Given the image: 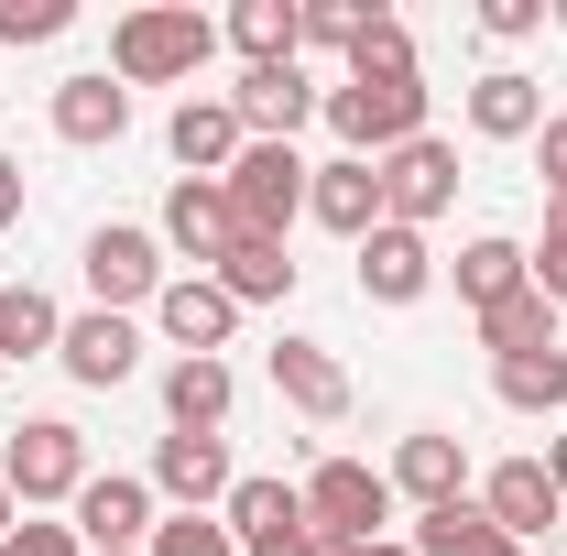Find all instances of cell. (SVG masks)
<instances>
[{
  "mask_svg": "<svg viewBox=\"0 0 567 556\" xmlns=\"http://www.w3.org/2000/svg\"><path fill=\"white\" fill-rule=\"evenodd\" d=\"M218 186H229V208H240V240H284V229L306 218L317 164H306L295 142H240V164H229Z\"/></svg>",
  "mask_w": 567,
  "mask_h": 556,
  "instance_id": "obj_3",
  "label": "cell"
},
{
  "mask_svg": "<svg viewBox=\"0 0 567 556\" xmlns=\"http://www.w3.org/2000/svg\"><path fill=\"white\" fill-rule=\"evenodd\" d=\"M44 121H55V142L99 153V142L132 132V87H121L110 66H87V76H66V87H55V110H44Z\"/></svg>",
  "mask_w": 567,
  "mask_h": 556,
  "instance_id": "obj_19",
  "label": "cell"
},
{
  "mask_svg": "<svg viewBox=\"0 0 567 556\" xmlns=\"http://www.w3.org/2000/svg\"><path fill=\"white\" fill-rule=\"evenodd\" d=\"M11 513H22V502H11V481H0V535H11Z\"/></svg>",
  "mask_w": 567,
  "mask_h": 556,
  "instance_id": "obj_41",
  "label": "cell"
},
{
  "mask_svg": "<svg viewBox=\"0 0 567 556\" xmlns=\"http://www.w3.org/2000/svg\"><path fill=\"white\" fill-rule=\"evenodd\" d=\"M164 142H175V164H186V175H197V186H218V175H229V164H240V110H229V99H197V87H186V110H175V121H164Z\"/></svg>",
  "mask_w": 567,
  "mask_h": 556,
  "instance_id": "obj_18",
  "label": "cell"
},
{
  "mask_svg": "<svg viewBox=\"0 0 567 556\" xmlns=\"http://www.w3.org/2000/svg\"><path fill=\"white\" fill-rule=\"evenodd\" d=\"M153 240H164L186 274H218V262L240 251V208H229V186H197V175H175V186H164V218H153Z\"/></svg>",
  "mask_w": 567,
  "mask_h": 556,
  "instance_id": "obj_7",
  "label": "cell"
},
{
  "mask_svg": "<svg viewBox=\"0 0 567 556\" xmlns=\"http://www.w3.org/2000/svg\"><path fill=\"white\" fill-rule=\"evenodd\" d=\"M229 110H240V132L251 142H295L306 121H317V76H306V55H284V66H240V87H218Z\"/></svg>",
  "mask_w": 567,
  "mask_h": 556,
  "instance_id": "obj_10",
  "label": "cell"
},
{
  "mask_svg": "<svg viewBox=\"0 0 567 556\" xmlns=\"http://www.w3.org/2000/svg\"><path fill=\"white\" fill-rule=\"evenodd\" d=\"M557 22H567V0H557Z\"/></svg>",
  "mask_w": 567,
  "mask_h": 556,
  "instance_id": "obj_43",
  "label": "cell"
},
{
  "mask_svg": "<svg viewBox=\"0 0 567 556\" xmlns=\"http://www.w3.org/2000/svg\"><path fill=\"white\" fill-rule=\"evenodd\" d=\"M524 274H535V295L567 317V197H546V240H524Z\"/></svg>",
  "mask_w": 567,
  "mask_h": 556,
  "instance_id": "obj_32",
  "label": "cell"
},
{
  "mask_svg": "<svg viewBox=\"0 0 567 556\" xmlns=\"http://www.w3.org/2000/svg\"><path fill=\"white\" fill-rule=\"evenodd\" d=\"M295 274H306V262H295L284 240H240V251H229L208 284L229 295V306H284V295H295Z\"/></svg>",
  "mask_w": 567,
  "mask_h": 556,
  "instance_id": "obj_25",
  "label": "cell"
},
{
  "mask_svg": "<svg viewBox=\"0 0 567 556\" xmlns=\"http://www.w3.org/2000/svg\"><path fill=\"white\" fill-rule=\"evenodd\" d=\"M66 524H76L87 556H142L164 513H153V481H132V470H87V491L66 502Z\"/></svg>",
  "mask_w": 567,
  "mask_h": 556,
  "instance_id": "obj_6",
  "label": "cell"
},
{
  "mask_svg": "<svg viewBox=\"0 0 567 556\" xmlns=\"http://www.w3.org/2000/svg\"><path fill=\"white\" fill-rule=\"evenodd\" d=\"M76 262H87V295H99V306H110V317H132V306H153V295H164V240H153V229H132V218H110V229H87V251H76Z\"/></svg>",
  "mask_w": 567,
  "mask_h": 556,
  "instance_id": "obj_8",
  "label": "cell"
},
{
  "mask_svg": "<svg viewBox=\"0 0 567 556\" xmlns=\"http://www.w3.org/2000/svg\"><path fill=\"white\" fill-rule=\"evenodd\" d=\"M481 33H492V44H524V33H546V0H481Z\"/></svg>",
  "mask_w": 567,
  "mask_h": 556,
  "instance_id": "obj_36",
  "label": "cell"
},
{
  "mask_svg": "<svg viewBox=\"0 0 567 556\" xmlns=\"http://www.w3.org/2000/svg\"><path fill=\"white\" fill-rule=\"evenodd\" d=\"M218 33L240 44V66H284V55H306V0H229Z\"/></svg>",
  "mask_w": 567,
  "mask_h": 556,
  "instance_id": "obj_23",
  "label": "cell"
},
{
  "mask_svg": "<svg viewBox=\"0 0 567 556\" xmlns=\"http://www.w3.org/2000/svg\"><path fill=\"white\" fill-rule=\"evenodd\" d=\"M240 404V371L229 360H164V425L175 436H218Z\"/></svg>",
  "mask_w": 567,
  "mask_h": 556,
  "instance_id": "obj_21",
  "label": "cell"
},
{
  "mask_svg": "<svg viewBox=\"0 0 567 556\" xmlns=\"http://www.w3.org/2000/svg\"><path fill=\"white\" fill-rule=\"evenodd\" d=\"M447 197H458V142H404V153H382V218L393 229H436L447 218Z\"/></svg>",
  "mask_w": 567,
  "mask_h": 556,
  "instance_id": "obj_9",
  "label": "cell"
},
{
  "mask_svg": "<svg viewBox=\"0 0 567 556\" xmlns=\"http://www.w3.org/2000/svg\"><path fill=\"white\" fill-rule=\"evenodd\" d=\"M393 502H415V513H436V502H470V447L447 436V425H415L404 447H393Z\"/></svg>",
  "mask_w": 567,
  "mask_h": 556,
  "instance_id": "obj_15",
  "label": "cell"
},
{
  "mask_svg": "<svg viewBox=\"0 0 567 556\" xmlns=\"http://www.w3.org/2000/svg\"><path fill=\"white\" fill-rule=\"evenodd\" d=\"M425 284H436V251H425V229H393V218H382V229L360 240V295H371V306H415Z\"/></svg>",
  "mask_w": 567,
  "mask_h": 556,
  "instance_id": "obj_20",
  "label": "cell"
},
{
  "mask_svg": "<svg viewBox=\"0 0 567 556\" xmlns=\"http://www.w3.org/2000/svg\"><path fill=\"white\" fill-rule=\"evenodd\" d=\"M153 328L175 339V360H218V349L240 339V306H229L208 274H175L164 295H153Z\"/></svg>",
  "mask_w": 567,
  "mask_h": 556,
  "instance_id": "obj_12",
  "label": "cell"
},
{
  "mask_svg": "<svg viewBox=\"0 0 567 556\" xmlns=\"http://www.w3.org/2000/svg\"><path fill=\"white\" fill-rule=\"evenodd\" d=\"M274 393L306 425H339V415H350V371H339V349H328V339H274Z\"/></svg>",
  "mask_w": 567,
  "mask_h": 556,
  "instance_id": "obj_17",
  "label": "cell"
},
{
  "mask_svg": "<svg viewBox=\"0 0 567 556\" xmlns=\"http://www.w3.org/2000/svg\"><path fill=\"white\" fill-rule=\"evenodd\" d=\"M350 76H371V87H382V76H425V66H415V33H404L393 11H371V22H360V44H350Z\"/></svg>",
  "mask_w": 567,
  "mask_h": 556,
  "instance_id": "obj_30",
  "label": "cell"
},
{
  "mask_svg": "<svg viewBox=\"0 0 567 556\" xmlns=\"http://www.w3.org/2000/svg\"><path fill=\"white\" fill-rule=\"evenodd\" d=\"M76 22V0H0V44H55Z\"/></svg>",
  "mask_w": 567,
  "mask_h": 556,
  "instance_id": "obj_33",
  "label": "cell"
},
{
  "mask_svg": "<svg viewBox=\"0 0 567 556\" xmlns=\"http://www.w3.org/2000/svg\"><path fill=\"white\" fill-rule=\"evenodd\" d=\"M481 513H492V535H513V546H546L567 524L557 481H546V459H502L492 481H481Z\"/></svg>",
  "mask_w": 567,
  "mask_h": 556,
  "instance_id": "obj_13",
  "label": "cell"
},
{
  "mask_svg": "<svg viewBox=\"0 0 567 556\" xmlns=\"http://www.w3.org/2000/svg\"><path fill=\"white\" fill-rule=\"evenodd\" d=\"M66 339V306L44 284H0V360H55Z\"/></svg>",
  "mask_w": 567,
  "mask_h": 556,
  "instance_id": "obj_26",
  "label": "cell"
},
{
  "mask_svg": "<svg viewBox=\"0 0 567 556\" xmlns=\"http://www.w3.org/2000/svg\"><path fill=\"white\" fill-rule=\"evenodd\" d=\"M470 132L481 142H535L546 132V87H535L524 66H481L470 76Z\"/></svg>",
  "mask_w": 567,
  "mask_h": 556,
  "instance_id": "obj_22",
  "label": "cell"
},
{
  "mask_svg": "<svg viewBox=\"0 0 567 556\" xmlns=\"http://www.w3.org/2000/svg\"><path fill=\"white\" fill-rule=\"evenodd\" d=\"M481 556H535V546H513V535H492V546H481Z\"/></svg>",
  "mask_w": 567,
  "mask_h": 556,
  "instance_id": "obj_40",
  "label": "cell"
},
{
  "mask_svg": "<svg viewBox=\"0 0 567 556\" xmlns=\"http://www.w3.org/2000/svg\"><path fill=\"white\" fill-rule=\"evenodd\" d=\"M306 524L339 535V546H382V524H393V481H382L371 459H317V470H306Z\"/></svg>",
  "mask_w": 567,
  "mask_h": 556,
  "instance_id": "obj_5",
  "label": "cell"
},
{
  "mask_svg": "<svg viewBox=\"0 0 567 556\" xmlns=\"http://www.w3.org/2000/svg\"><path fill=\"white\" fill-rule=\"evenodd\" d=\"M142 556H240V535H229L218 513H164V524H153V546H142Z\"/></svg>",
  "mask_w": 567,
  "mask_h": 556,
  "instance_id": "obj_31",
  "label": "cell"
},
{
  "mask_svg": "<svg viewBox=\"0 0 567 556\" xmlns=\"http://www.w3.org/2000/svg\"><path fill=\"white\" fill-rule=\"evenodd\" d=\"M481 349H492V360H524V349H557V306H546L535 284H524V295H502L492 317H481Z\"/></svg>",
  "mask_w": 567,
  "mask_h": 556,
  "instance_id": "obj_28",
  "label": "cell"
},
{
  "mask_svg": "<svg viewBox=\"0 0 567 556\" xmlns=\"http://www.w3.org/2000/svg\"><path fill=\"white\" fill-rule=\"evenodd\" d=\"M546 481H557V502H567V436H546Z\"/></svg>",
  "mask_w": 567,
  "mask_h": 556,
  "instance_id": "obj_39",
  "label": "cell"
},
{
  "mask_svg": "<svg viewBox=\"0 0 567 556\" xmlns=\"http://www.w3.org/2000/svg\"><path fill=\"white\" fill-rule=\"evenodd\" d=\"M360 22H371V0H306V44H317V55H350Z\"/></svg>",
  "mask_w": 567,
  "mask_h": 556,
  "instance_id": "obj_34",
  "label": "cell"
},
{
  "mask_svg": "<svg viewBox=\"0 0 567 556\" xmlns=\"http://www.w3.org/2000/svg\"><path fill=\"white\" fill-rule=\"evenodd\" d=\"M0 481H11L22 513L76 502V491H87V436H76L66 415H22V425H11V447H0Z\"/></svg>",
  "mask_w": 567,
  "mask_h": 556,
  "instance_id": "obj_4",
  "label": "cell"
},
{
  "mask_svg": "<svg viewBox=\"0 0 567 556\" xmlns=\"http://www.w3.org/2000/svg\"><path fill=\"white\" fill-rule=\"evenodd\" d=\"M55 360H66V382H87V393H121V382L142 371V328L110 317V306H87V317H66Z\"/></svg>",
  "mask_w": 567,
  "mask_h": 556,
  "instance_id": "obj_14",
  "label": "cell"
},
{
  "mask_svg": "<svg viewBox=\"0 0 567 556\" xmlns=\"http://www.w3.org/2000/svg\"><path fill=\"white\" fill-rule=\"evenodd\" d=\"M306 218H317V229H339V240H371V229H382V164H360V153H328V164H317V186H306Z\"/></svg>",
  "mask_w": 567,
  "mask_h": 556,
  "instance_id": "obj_16",
  "label": "cell"
},
{
  "mask_svg": "<svg viewBox=\"0 0 567 556\" xmlns=\"http://www.w3.org/2000/svg\"><path fill=\"white\" fill-rule=\"evenodd\" d=\"M11 218H22V164L0 153V229H11Z\"/></svg>",
  "mask_w": 567,
  "mask_h": 556,
  "instance_id": "obj_38",
  "label": "cell"
},
{
  "mask_svg": "<svg viewBox=\"0 0 567 556\" xmlns=\"http://www.w3.org/2000/svg\"><path fill=\"white\" fill-rule=\"evenodd\" d=\"M317 121L339 132V153H360V164H382V153H404V142H425V76H339L328 99H317Z\"/></svg>",
  "mask_w": 567,
  "mask_h": 556,
  "instance_id": "obj_2",
  "label": "cell"
},
{
  "mask_svg": "<svg viewBox=\"0 0 567 556\" xmlns=\"http://www.w3.org/2000/svg\"><path fill=\"white\" fill-rule=\"evenodd\" d=\"M360 556H415V546H393V535H382V546H360Z\"/></svg>",
  "mask_w": 567,
  "mask_h": 556,
  "instance_id": "obj_42",
  "label": "cell"
},
{
  "mask_svg": "<svg viewBox=\"0 0 567 556\" xmlns=\"http://www.w3.org/2000/svg\"><path fill=\"white\" fill-rule=\"evenodd\" d=\"M492 393L513 415H567V349H524V360H492Z\"/></svg>",
  "mask_w": 567,
  "mask_h": 556,
  "instance_id": "obj_27",
  "label": "cell"
},
{
  "mask_svg": "<svg viewBox=\"0 0 567 556\" xmlns=\"http://www.w3.org/2000/svg\"><path fill=\"white\" fill-rule=\"evenodd\" d=\"M535 175H546V197H567V110H546V132H535Z\"/></svg>",
  "mask_w": 567,
  "mask_h": 556,
  "instance_id": "obj_37",
  "label": "cell"
},
{
  "mask_svg": "<svg viewBox=\"0 0 567 556\" xmlns=\"http://www.w3.org/2000/svg\"><path fill=\"white\" fill-rule=\"evenodd\" d=\"M404 546H415V556H481V546H492V513H481V502H436V513H415Z\"/></svg>",
  "mask_w": 567,
  "mask_h": 556,
  "instance_id": "obj_29",
  "label": "cell"
},
{
  "mask_svg": "<svg viewBox=\"0 0 567 556\" xmlns=\"http://www.w3.org/2000/svg\"><path fill=\"white\" fill-rule=\"evenodd\" d=\"M240 491V470H229V436H153V502H175V513H218Z\"/></svg>",
  "mask_w": 567,
  "mask_h": 556,
  "instance_id": "obj_11",
  "label": "cell"
},
{
  "mask_svg": "<svg viewBox=\"0 0 567 556\" xmlns=\"http://www.w3.org/2000/svg\"><path fill=\"white\" fill-rule=\"evenodd\" d=\"M208 55H218V22L197 11V0L121 11V33H110V76H121V87H186Z\"/></svg>",
  "mask_w": 567,
  "mask_h": 556,
  "instance_id": "obj_1",
  "label": "cell"
},
{
  "mask_svg": "<svg viewBox=\"0 0 567 556\" xmlns=\"http://www.w3.org/2000/svg\"><path fill=\"white\" fill-rule=\"evenodd\" d=\"M0 556H87V546H76V524H33V513H22V524L0 535Z\"/></svg>",
  "mask_w": 567,
  "mask_h": 556,
  "instance_id": "obj_35",
  "label": "cell"
},
{
  "mask_svg": "<svg viewBox=\"0 0 567 556\" xmlns=\"http://www.w3.org/2000/svg\"><path fill=\"white\" fill-rule=\"evenodd\" d=\"M447 274H458V295H470V317H492L502 295H524V240H502V229H481V240H458V262H447Z\"/></svg>",
  "mask_w": 567,
  "mask_h": 556,
  "instance_id": "obj_24",
  "label": "cell"
}]
</instances>
